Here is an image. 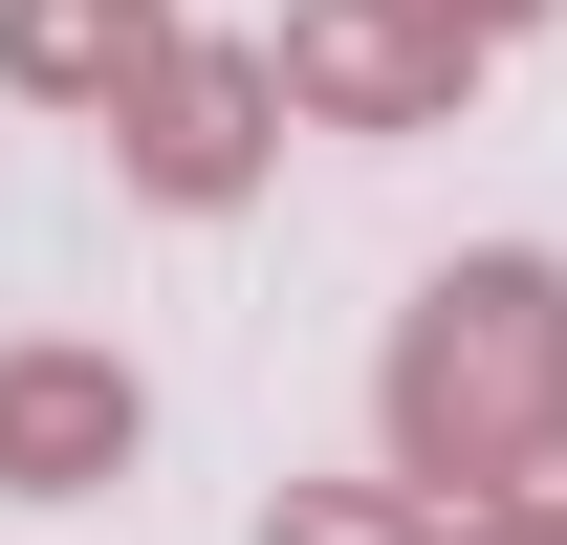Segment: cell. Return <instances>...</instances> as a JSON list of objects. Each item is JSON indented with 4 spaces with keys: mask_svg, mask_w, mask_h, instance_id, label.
<instances>
[{
    "mask_svg": "<svg viewBox=\"0 0 567 545\" xmlns=\"http://www.w3.org/2000/svg\"><path fill=\"white\" fill-rule=\"evenodd\" d=\"M371 436L415 502H546L567 480V263L546 240H481V263H436L371 349Z\"/></svg>",
    "mask_w": 567,
    "mask_h": 545,
    "instance_id": "1",
    "label": "cell"
},
{
    "mask_svg": "<svg viewBox=\"0 0 567 545\" xmlns=\"http://www.w3.org/2000/svg\"><path fill=\"white\" fill-rule=\"evenodd\" d=\"M262 66L306 132H458V88H481V22L458 0H284Z\"/></svg>",
    "mask_w": 567,
    "mask_h": 545,
    "instance_id": "2",
    "label": "cell"
},
{
    "mask_svg": "<svg viewBox=\"0 0 567 545\" xmlns=\"http://www.w3.org/2000/svg\"><path fill=\"white\" fill-rule=\"evenodd\" d=\"M262 153H284V66H262V44H153V88L110 110V175H132L153 218L262 197Z\"/></svg>",
    "mask_w": 567,
    "mask_h": 545,
    "instance_id": "3",
    "label": "cell"
},
{
    "mask_svg": "<svg viewBox=\"0 0 567 545\" xmlns=\"http://www.w3.org/2000/svg\"><path fill=\"white\" fill-rule=\"evenodd\" d=\"M153 393L132 349H0V502H87V480H132Z\"/></svg>",
    "mask_w": 567,
    "mask_h": 545,
    "instance_id": "4",
    "label": "cell"
},
{
    "mask_svg": "<svg viewBox=\"0 0 567 545\" xmlns=\"http://www.w3.org/2000/svg\"><path fill=\"white\" fill-rule=\"evenodd\" d=\"M153 44H175V0H0V88L22 110H87V132L153 88Z\"/></svg>",
    "mask_w": 567,
    "mask_h": 545,
    "instance_id": "5",
    "label": "cell"
},
{
    "mask_svg": "<svg viewBox=\"0 0 567 545\" xmlns=\"http://www.w3.org/2000/svg\"><path fill=\"white\" fill-rule=\"evenodd\" d=\"M262 545H458V502H415V480H284Z\"/></svg>",
    "mask_w": 567,
    "mask_h": 545,
    "instance_id": "6",
    "label": "cell"
},
{
    "mask_svg": "<svg viewBox=\"0 0 567 545\" xmlns=\"http://www.w3.org/2000/svg\"><path fill=\"white\" fill-rule=\"evenodd\" d=\"M458 545H567V480H546V502H481Z\"/></svg>",
    "mask_w": 567,
    "mask_h": 545,
    "instance_id": "7",
    "label": "cell"
},
{
    "mask_svg": "<svg viewBox=\"0 0 567 545\" xmlns=\"http://www.w3.org/2000/svg\"><path fill=\"white\" fill-rule=\"evenodd\" d=\"M458 22H481V44H524V22H567V0H458Z\"/></svg>",
    "mask_w": 567,
    "mask_h": 545,
    "instance_id": "8",
    "label": "cell"
}]
</instances>
